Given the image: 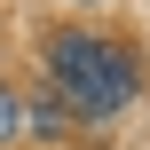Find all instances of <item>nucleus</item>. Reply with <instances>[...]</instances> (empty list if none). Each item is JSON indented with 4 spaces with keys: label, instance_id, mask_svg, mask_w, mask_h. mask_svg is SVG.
<instances>
[{
    "label": "nucleus",
    "instance_id": "obj_2",
    "mask_svg": "<svg viewBox=\"0 0 150 150\" xmlns=\"http://www.w3.org/2000/svg\"><path fill=\"white\" fill-rule=\"evenodd\" d=\"M16 134H24V103L0 87V142H16Z\"/></svg>",
    "mask_w": 150,
    "mask_h": 150
},
{
    "label": "nucleus",
    "instance_id": "obj_1",
    "mask_svg": "<svg viewBox=\"0 0 150 150\" xmlns=\"http://www.w3.org/2000/svg\"><path fill=\"white\" fill-rule=\"evenodd\" d=\"M47 87L63 95L71 119H111V111L134 103L142 63H134L119 40H103V32H55V40H47Z\"/></svg>",
    "mask_w": 150,
    "mask_h": 150
}]
</instances>
